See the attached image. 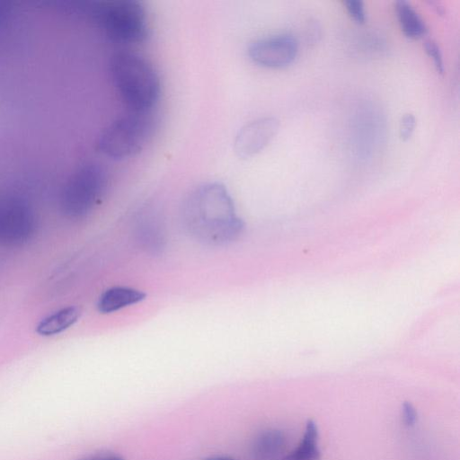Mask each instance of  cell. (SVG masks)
<instances>
[{"instance_id": "1", "label": "cell", "mask_w": 460, "mask_h": 460, "mask_svg": "<svg viewBox=\"0 0 460 460\" xmlns=\"http://www.w3.org/2000/svg\"><path fill=\"white\" fill-rule=\"evenodd\" d=\"M181 221L192 238L208 245L228 244L243 229L227 189L219 182L203 183L190 191L183 201Z\"/></svg>"}, {"instance_id": "2", "label": "cell", "mask_w": 460, "mask_h": 460, "mask_svg": "<svg viewBox=\"0 0 460 460\" xmlns=\"http://www.w3.org/2000/svg\"><path fill=\"white\" fill-rule=\"evenodd\" d=\"M109 66L114 88L128 111H152L161 94L153 65L137 53L121 51L112 56Z\"/></svg>"}, {"instance_id": "3", "label": "cell", "mask_w": 460, "mask_h": 460, "mask_svg": "<svg viewBox=\"0 0 460 460\" xmlns=\"http://www.w3.org/2000/svg\"><path fill=\"white\" fill-rule=\"evenodd\" d=\"M87 10L113 41L122 44L140 43L148 35L146 10L137 0L97 2Z\"/></svg>"}, {"instance_id": "4", "label": "cell", "mask_w": 460, "mask_h": 460, "mask_svg": "<svg viewBox=\"0 0 460 460\" xmlns=\"http://www.w3.org/2000/svg\"><path fill=\"white\" fill-rule=\"evenodd\" d=\"M155 129L152 111H128L111 122L100 134L98 150L112 159H124L137 154Z\"/></svg>"}, {"instance_id": "5", "label": "cell", "mask_w": 460, "mask_h": 460, "mask_svg": "<svg viewBox=\"0 0 460 460\" xmlns=\"http://www.w3.org/2000/svg\"><path fill=\"white\" fill-rule=\"evenodd\" d=\"M107 184L104 169L88 163L67 180L60 194V208L70 218L87 216L101 199Z\"/></svg>"}, {"instance_id": "6", "label": "cell", "mask_w": 460, "mask_h": 460, "mask_svg": "<svg viewBox=\"0 0 460 460\" xmlns=\"http://www.w3.org/2000/svg\"><path fill=\"white\" fill-rule=\"evenodd\" d=\"M37 218L31 205L16 196L0 198V243L16 246L34 235Z\"/></svg>"}, {"instance_id": "7", "label": "cell", "mask_w": 460, "mask_h": 460, "mask_svg": "<svg viewBox=\"0 0 460 460\" xmlns=\"http://www.w3.org/2000/svg\"><path fill=\"white\" fill-rule=\"evenodd\" d=\"M297 54V42L288 34L252 41L248 47L250 59L264 67L279 68L291 64Z\"/></svg>"}, {"instance_id": "8", "label": "cell", "mask_w": 460, "mask_h": 460, "mask_svg": "<svg viewBox=\"0 0 460 460\" xmlns=\"http://www.w3.org/2000/svg\"><path fill=\"white\" fill-rule=\"evenodd\" d=\"M279 128V121L274 117H263L245 124L235 136V153L241 158L257 155L274 138Z\"/></svg>"}, {"instance_id": "9", "label": "cell", "mask_w": 460, "mask_h": 460, "mask_svg": "<svg viewBox=\"0 0 460 460\" xmlns=\"http://www.w3.org/2000/svg\"><path fill=\"white\" fill-rule=\"evenodd\" d=\"M136 235L140 245L150 252H159L165 243L164 226L160 217L153 211L142 214L136 224Z\"/></svg>"}, {"instance_id": "10", "label": "cell", "mask_w": 460, "mask_h": 460, "mask_svg": "<svg viewBox=\"0 0 460 460\" xmlns=\"http://www.w3.org/2000/svg\"><path fill=\"white\" fill-rule=\"evenodd\" d=\"M146 296L144 291L137 288L125 286L111 287L100 295L96 308L101 314H111L143 301Z\"/></svg>"}, {"instance_id": "11", "label": "cell", "mask_w": 460, "mask_h": 460, "mask_svg": "<svg viewBox=\"0 0 460 460\" xmlns=\"http://www.w3.org/2000/svg\"><path fill=\"white\" fill-rule=\"evenodd\" d=\"M81 315L75 305H66L42 317L35 326V332L41 337H54L74 326Z\"/></svg>"}, {"instance_id": "12", "label": "cell", "mask_w": 460, "mask_h": 460, "mask_svg": "<svg viewBox=\"0 0 460 460\" xmlns=\"http://www.w3.org/2000/svg\"><path fill=\"white\" fill-rule=\"evenodd\" d=\"M395 12L400 27L406 37L418 39L427 33L428 28L424 21L409 2L397 1Z\"/></svg>"}, {"instance_id": "13", "label": "cell", "mask_w": 460, "mask_h": 460, "mask_svg": "<svg viewBox=\"0 0 460 460\" xmlns=\"http://www.w3.org/2000/svg\"><path fill=\"white\" fill-rule=\"evenodd\" d=\"M318 428L314 420H308L302 441L296 449L282 457L281 460H320L318 448Z\"/></svg>"}, {"instance_id": "14", "label": "cell", "mask_w": 460, "mask_h": 460, "mask_svg": "<svg viewBox=\"0 0 460 460\" xmlns=\"http://www.w3.org/2000/svg\"><path fill=\"white\" fill-rule=\"evenodd\" d=\"M284 445L283 434L279 430H267L261 433L254 445L255 455L262 460L275 458Z\"/></svg>"}, {"instance_id": "15", "label": "cell", "mask_w": 460, "mask_h": 460, "mask_svg": "<svg viewBox=\"0 0 460 460\" xmlns=\"http://www.w3.org/2000/svg\"><path fill=\"white\" fill-rule=\"evenodd\" d=\"M424 49L428 56L432 58L436 69L438 73L443 74L444 72V61L443 56L439 47L434 40H427L424 43Z\"/></svg>"}, {"instance_id": "16", "label": "cell", "mask_w": 460, "mask_h": 460, "mask_svg": "<svg viewBox=\"0 0 460 460\" xmlns=\"http://www.w3.org/2000/svg\"><path fill=\"white\" fill-rule=\"evenodd\" d=\"M349 16L358 23H363L366 20L364 4L359 0H347L344 2Z\"/></svg>"}, {"instance_id": "17", "label": "cell", "mask_w": 460, "mask_h": 460, "mask_svg": "<svg viewBox=\"0 0 460 460\" xmlns=\"http://www.w3.org/2000/svg\"><path fill=\"white\" fill-rule=\"evenodd\" d=\"M416 127L415 117L411 113L404 114L400 121L399 132L403 141L411 138Z\"/></svg>"}, {"instance_id": "18", "label": "cell", "mask_w": 460, "mask_h": 460, "mask_svg": "<svg viewBox=\"0 0 460 460\" xmlns=\"http://www.w3.org/2000/svg\"><path fill=\"white\" fill-rule=\"evenodd\" d=\"M402 418L403 422L407 426H412L417 420V411L414 406L410 402L402 403Z\"/></svg>"}, {"instance_id": "19", "label": "cell", "mask_w": 460, "mask_h": 460, "mask_svg": "<svg viewBox=\"0 0 460 460\" xmlns=\"http://www.w3.org/2000/svg\"><path fill=\"white\" fill-rule=\"evenodd\" d=\"M83 460H124V458L115 454H99L86 457Z\"/></svg>"}, {"instance_id": "20", "label": "cell", "mask_w": 460, "mask_h": 460, "mask_svg": "<svg viewBox=\"0 0 460 460\" xmlns=\"http://www.w3.org/2000/svg\"><path fill=\"white\" fill-rule=\"evenodd\" d=\"M205 460H236L230 456H216L206 458Z\"/></svg>"}]
</instances>
